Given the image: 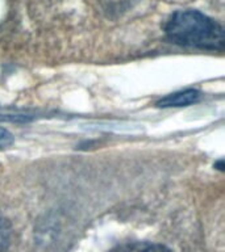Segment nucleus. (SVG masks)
Instances as JSON below:
<instances>
[{
    "mask_svg": "<svg viewBox=\"0 0 225 252\" xmlns=\"http://www.w3.org/2000/svg\"><path fill=\"white\" fill-rule=\"evenodd\" d=\"M201 98V92L193 88L188 90L174 92L163 98H161L157 102V106L159 108H173V106H188L197 102Z\"/></svg>",
    "mask_w": 225,
    "mask_h": 252,
    "instance_id": "2",
    "label": "nucleus"
},
{
    "mask_svg": "<svg viewBox=\"0 0 225 252\" xmlns=\"http://www.w3.org/2000/svg\"><path fill=\"white\" fill-rule=\"evenodd\" d=\"M11 240V224L5 217L0 213V252L7 250Z\"/></svg>",
    "mask_w": 225,
    "mask_h": 252,
    "instance_id": "4",
    "label": "nucleus"
},
{
    "mask_svg": "<svg viewBox=\"0 0 225 252\" xmlns=\"http://www.w3.org/2000/svg\"><path fill=\"white\" fill-rule=\"evenodd\" d=\"M167 38L177 45L203 50H223L224 29L220 24L199 11H177L165 25Z\"/></svg>",
    "mask_w": 225,
    "mask_h": 252,
    "instance_id": "1",
    "label": "nucleus"
},
{
    "mask_svg": "<svg viewBox=\"0 0 225 252\" xmlns=\"http://www.w3.org/2000/svg\"><path fill=\"white\" fill-rule=\"evenodd\" d=\"M13 143V135L7 129L0 127V149H5Z\"/></svg>",
    "mask_w": 225,
    "mask_h": 252,
    "instance_id": "5",
    "label": "nucleus"
},
{
    "mask_svg": "<svg viewBox=\"0 0 225 252\" xmlns=\"http://www.w3.org/2000/svg\"><path fill=\"white\" fill-rule=\"evenodd\" d=\"M114 252H171L167 247L157 243L137 242V243L125 244Z\"/></svg>",
    "mask_w": 225,
    "mask_h": 252,
    "instance_id": "3",
    "label": "nucleus"
}]
</instances>
